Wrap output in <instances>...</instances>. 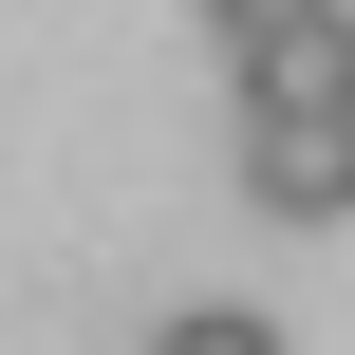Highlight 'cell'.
Listing matches in <instances>:
<instances>
[{
    "label": "cell",
    "instance_id": "cell-4",
    "mask_svg": "<svg viewBox=\"0 0 355 355\" xmlns=\"http://www.w3.org/2000/svg\"><path fill=\"white\" fill-rule=\"evenodd\" d=\"M168 355H281V337H262V318H187Z\"/></svg>",
    "mask_w": 355,
    "mask_h": 355
},
{
    "label": "cell",
    "instance_id": "cell-3",
    "mask_svg": "<svg viewBox=\"0 0 355 355\" xmlns=\"http://www.w3.org/2000/svg\"><path fill=\"white\" fill-rule=\"evenodd\" d=\"M281 19H300V0H206V37H225V56H243V37H281Z\"/></svg>",
    "mask_w": 355,
    "mask_h": 355
},
{
    "label": "cell",
    "instance_id": "cell-2",
    "mask_svg": "<svg viewBox=\"0 0 355 355\" xmlns=\"http://www.w3.org/2000/svg\"><path fill=\"white\" fill-rule=\"evenodd\" d=\"M225 75H243V112H355V0H300V19L243 37Z\"/></svg>",
    "mask_w": 355,
    "mask_h": 355
},
{
    "label": "cell",
    "instance_id": "cell-1",
    "mask_svg": "<svg viewBox=\"0 0 355 355\" xmlns=\"http://www.w3.org/2000/svg\"><path fill=\"white\" fill-rule=\"evenodd\" d=\"M243 206L262 225H337L355 206V112H243Z\"/></svg>",
    "mask_w": 355,
    "mask_h": 355
}]
</instances>
